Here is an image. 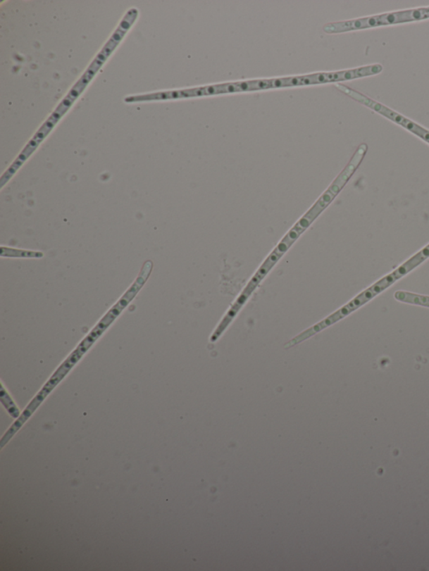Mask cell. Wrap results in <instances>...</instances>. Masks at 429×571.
<instances>
[{
    "mask_svg": "<svg viewBox=\"0 0 429 571\" xmlns=\"http://www.w3.org/2000/svg\"><path fill=\"white\" fill-rule=\"evenodd\" d=\"M153 267L154 264L152 261H146L135 282L132 283V286L126 291V293L123 295L122 298L118 301V303L105 314V316L101 318L99 324L92 330L91 333L88 334L87 337L79 344L77 349L66 358V360L61 365L59 368L57 369L54 375H52L53 379H55L56 382L60 383L61 379L73 368V366L81 360L82 357L85 355V353L91 348L92 345L96 342V340L111 325L112 322L119 316V314L125 309L128 305L130 304L132 300L138 294L139 291L145 284V282L148 281L150 274L152 272Z\"/></svg>",
    "mask_w": 429,
    "mask_h": 571,
    "instance_id": "obj_1",
    "label": "cell"
},
{
    "mask_svg": "<svg viewBox=\"0 0 429 571\" xmlns=\"http://www.w3.org/2000/svg\"><path fill=\"white\" fill-rule=\"evenodd\" d=\"M393 283L394 282H393L390 276L384 277L381 281H379L373 287H371L370 289L364 291L363 293L361 294L359 296H357L356 299L351 301L346 306L339 309L338 311L331 314L330 316L327 317L325 320L309 327L308 330L303 331L302 333L299 334L297 336H295L294 338L287 341L285 344V349L294 348L296 345L304 342V341L313 337V335L321 333V331L327 329V327L335 325V322L342 320V318L347 317L349 314L362 306V305L369 302L375 295L379 294L381 291L387 289V287L393 284Z\"/></svg>",
    "mask_w": 429,
    "mask_h": 571,
    "instance_id": "obj_2",
    "label": "cell"
},
{
    "mask_svg": "<svg viewBox=\"0 0 429 571\" xmlns=\"http://www.w3.org/2000/svg\"><path fill=\"white\" fill-rule=\"evenodd\" d=\"M417 21L414 11H406L391 13L383 15L362 18L351 21L337 22V23L327 24L324 26L325 33L336 34L347 32V31L357 30L375 27V26L406 23V22Z\"/></svg>",
    "mask_w": 429,
    "mask_h": 571,
    "instance_id": "obj_3",
    "label": "cell"
},
{
    "mask_svg": "<svg viewBox=\"0 0 429 571\" xmlns=\"http://www.w3.org/2000/svg\"><path fill=\"white\" fill-rule=\"evenodd\" d=\"M335 87L337 88V89H339L340 92L344 93V94L351 96L354 100L359 101V103L375 110V112L383 114V116L390 118L391 120L400 124V125L406 127V130H409V131L413 132L414 134L421 137L422 139L428 142L429 143V132L423 130V127L417 125V124L409 120V119H406L404 117L401 116L400 114L393 112V111L391 109L384 107V106L377 103V101L371 100L368 99V97L361 94V93L352 89V88L342 85V84H336Z\"/></svg>",
    "mask_w": 429,
    "mask_h": 571,
    "instance_id": "obj_4",
    "label": "cell"
},
{
    "mask_svg": "<svg viewBox=\"0 0 429 571\" xmlns=\"http://www.w3.org/2000/svg\"><path fill=\"white\" fill-rule=\"evenodd\" d=\"M367 151V145L365 144H361L359 148L356 150L355 154L352 158L350 163H348V165L346 167L342 174H340L337 179L334 181V183L330 185V187L327 190V192L323 194L320 200H318L316 203L318 206H320L322 209H325L327 206H328L331 201H332L336 196L339 194L340 190L342 189L344 184L347 183V181L350 180L351 177L356 170L358 166L360 165L362 159H363L365 154Z\"/></svg>",
    "mask_w": 429,
    "mask_h": 571,
    "instance_id": "obj_5",
    "label": "cell"
},
{
    "mask_svg": "<svg viewBox=\"0 0 429 571\" xmlns=\"http://www.w3.org/2000/svg\"><path fill=\"white\" fill-rule=\"evenodd\" d=\"M428 258H429V245L424 248V249L419 252L417 255H415L414 258H411L406 263L401 265L399 268H397L394 272L396 278L399 279L402 277L406 275V273L412 271L416 267H418V265L421 264L423 261H425Z\"/></svg>",
    "mask_w": 429,
    "mask_h": 571,
    "instance_id": "obj_6",
    "label": "cell"
},
{
    "mask_svg": "<svg viewBox=\"0 0 429 571\" xmlns=\"http://www.w3.org/2000/svg\"><path fill=\"white\" fill-rule=\"evenodd\" d=\"M394 296L401 302L429 307V296L416 295L406 291H397Z\"/></svg>",
    "mask_w": 429,
    "mask_h": 571,
    "instance_id": "obj_7",
    "label": "cell"
},
{
    "mask_svg": "<svg viewBox=\"0 0 429 571\" xmlns=\"http://www.w3.org/2000/svg\"><path fill=\"white\" fill-rule=\"evenodd\" d=\"M1 251H6V253H1L2 256H6L8 258H42V252L30 251L24 250L10 249V248L1 247Z\"/></svg>",
    "mask_w": 429,
    "mask_h": 571,
    "instance_id": "obj_8",
    "label": "cell"
},
{
    "mask_svg": "<svg viewBox=\"0 0 429 571\" xmlns=\"http://www.w3.org/2000/svg\"><path fill=\"white\" fill-rule=\"evenodd\" d=\"M1 401H6V403L4 402V403H3V404L4 406H6V409H8V413H11V409H12V410H13V414H12L13 417H14V418L19 417V411H18V409L16 408V406H15L14 402H13L11 400V398H10V396H8V394L4 392V389L3 387V384H2V389H1Z\"/></svg>",
    "mask_w": 429,
    "mask_h": 571,
    "instance_id": "obj_9",
    "label": "cell"
}]
</instances>
